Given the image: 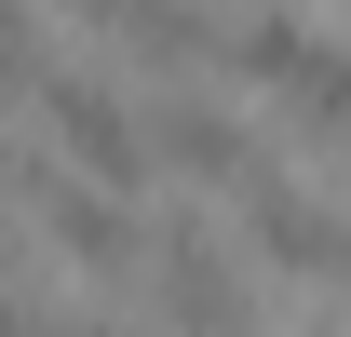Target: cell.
<instances>
[{
  "instance_id": "277c9868",
  "label": "cell",
  "mask_w": 351,
  "mask_h": 337,
  "mask_svg": "<svg viewBox=\"0 0 351 337\" xmlns=\"http://www.w3.org/2000/svg\"><path fill=\"white\" fill-rule=\"evenodd\" d=\"M243 243H257L270 270H311V284H338V270H351V216H338V203H311L298 175L270 162L257 189H243Z\"/></svg>"
},
{
  "instance_id": "8992f818",
  "label": "cell",
  "mask_w": 351,
  "mask_h": 337,
  "mask_svg": "<svg viewBox=\"0 0 351 337\" xmlns=\"http://www.w3.org/2000/svg\"><path fill=\"white\" fill-rule=\"evenodd\" d=\"M338 297H351V270H338Z\"/></svg>"
},
{
  "instance_id": "5b68a950",
  "label": "cell",
  "mask_w": 351,
  "mask_h": 337,
  "mask_svg": "<svg viewBox=\"0 0 351 337\" xmlns=\"http://www.w3.org/2000/svg\"><path fill=\"white\" fill-rule=\"evenodd\" d=\"M149 149H162V175H189V189H230V203L270 175V149L230 122V108H203V95H162V108H149Z\"/></svg>"
},
{
  "instance_id": "7a4b0ae2",
  "label": "cell",
  "mask_w": 351,
  "mask_h": 337,
  "mask_svg": "<svg viewBox=\"0 0 351 337\" xmlns=\"http://www.w3.org/2000/svg\"><path fill=\"white\" fill-rule=\"evenodd\" d=\"M27 135H54V162H82V175H108V189H149V108H122V95L95 82V68H68V54H41L27 68Z\"/></svg>"
},
{
  "instance_id": "3957f363",
  "label": "cell",
  "mask_w": 351,
  "mask_h": 337,
  "mask_svg": "<svg viewBox=\"0 0 351 337\" xmlns=\"http://www.w3.org/2000/svg\"><path fill=\"white\" fill-rule=\"evenodd\" d=\"M149 310H162V337H243V270L217 256L203 216H162V243H149Z\"/></svg>"
},
{
  "instance_id": "6da1fadb",
  "label": "cell",
  "mask_w": 351,
  "mask_h": 337,
  "mask_svg": "<svg viewBox=\"0 0 351 337\" xmlns=\"http://www.w3.org/2000/svg\"><path fill=\"white\" fill-rule=\"evenodd\" d=\"M14 203H27V243L54 256V270H82V284H122V270H149V216H135V189H108V175L54 162V135H27V162H14Z\"/></svg>"
}]
</instances>
